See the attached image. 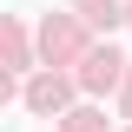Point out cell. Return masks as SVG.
Wrapping results in <instances>:
<instances>
[{
    "label": "cell",
    "instance_id": "obj_5",
    "mask_svg": "<svg viewBox=\"0 0 132 132\" xmlns=\"http://www.w3.org/2000/svg\"><path fill=\"white\" fill-rule=\"evenodd\" d=\"M7 66H27V27H20V20H7Z\"/></svg>",
    "mask_w": 132,
    "mask_h": 132
},
{
    "label": "cell",
    "instance_id": "obj_6",
    "mask_svg": "<svg viewBox=\"0 0 132 132\" xmlns=\"http://www.w3.org/2000/svg\"><path fill=\"white\" fill-rule=\"evenodd\" d=\"M66 132H99V119H93V112H73V119H66Z\"/></svg>",
    "mask_w": 132,
    "mask_h": 132
},
{
    "label": "cell",
    "instance_id": "obj_4",
    "mask_svg": "<svg viewBox=\"0 0 132 132\" xmlns=\"http://www.w3.org/2000/svg\"><path fill=\"white\" fill-rule=\"evenodd\" d=\"M86 27H119V0H73Z\"/></svg>",
    "mask_w": 132,
    "mask_h": 132
},
{
    "label": "cell",
    "instance_id": "obj_1",
    "mask_svg": "<svg viewBox=\"0 0 132 132\" xmlns=\"http://www.w3.org/2000/svg\"><path fill=\"white\" fill-rule=\"evenodd\" d=\"M119 66H126V60H119L112 46H93V53H86V66H79V86H112Z\"/></svg>",
    "mask_w": 132,
    "mask_h": 132
},
{
    "label": "cell",
    "instance_id": "obj_7",
    "mask_svg": "<svg viewBox=\"0 0 132 132\" xmlns=\"http://www.w3.org/2000/svg\"><path fill=\"white\" fill-rule=\"evenodd\" d=\"M126 112H132V79H126Z\"/></svg>",
    "mask_w": 132,
    "mask_h": 132
},
{
    "label": "cell",
    "instance_id": "obj_3",
    "mask_svg": "<svg viewBox=\"0 0 132 132\" xmlns=\"http://www.w3.org/2000/svg\"><path fill=\"white\" fill-rule=\"evenodd\" d=\"M40 46H46V60H66V53H79V33L66 27V20H46L40 27Z\"/></svg>",
    "mask_w": 132,
    "mask_h": 132
},
{
    "label": "cell",
    "instance_id": "obj_2",
    "mask_svg": "<svg viewBox=\"0 0 132 132\" xmlns=\"http://www.w3.org/2000/svg\"><path fill=\"white\" fill-rule=\"evenodd\" d=\"M66 93H73V86H66L60 73H40V79L27 86V106L33 112H53V106H66Z\"/></svg>",
    "mask_w": 132,
    "mask_h": 132
}]
</instances>
